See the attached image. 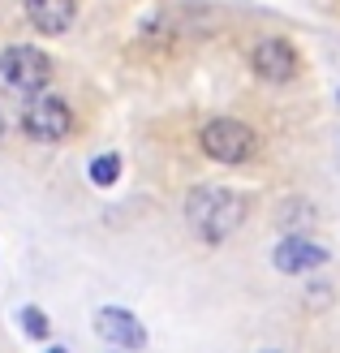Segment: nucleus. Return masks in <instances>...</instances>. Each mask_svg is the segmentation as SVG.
I'll list each match as a JSON object with an SVG mask.
<instances>
[{
    "instance_id": "obj_11",
    "label": "nucleus",
    "mask_w": 340,
    "mask_h": 353,
    "mask_svg": "<svg viewBox=\"0 0 340 353\" xmlns=\"http://www.w3.org/2000/svg\"><path fill=\"white\" fill-rule=\"evenodd\" d=\"M17 319H22V332H26L30 341H48V336H52V323H48V314H43L39 306H26Z\"/></svg>"
},
{
    "instance_id": "obj_9",
    "label": "nucleus",
    "mask_w": 340,
    "mask_h": 353,
    "mask_svg": "<svg viewBox=\"0 0 340 353\" xmlns=\"http://www.w3.org/2000/svg\"><path fill=\"white\" fill-rule=\"evenodd\" d=\"M86 176H91V181L95 185H103V190H108V185H117L121 181V155H95V160H91V168H86Z\"/></svg>"
},
{
    "instance_id": "obj_2",
    "label": "nucleus",
    "mask_w": 340,
    "mask_h": 353,
    "mask_svg": "<svg viewBox=\"0 0 340 353\" xmlns=\"http://www.w3.org/2000/svg\"><path fill=\"white\" fill-rule=\"evenodd\" d=\"M52 82V57H43L30 43H13L0 52V91L13 95H39Z\"/></svg>"
},
{
    "instance_id": "obj_5",
    "label": "nucleus",
    "mask_w": 340,
    "mask_h": 353,
    "mask_svg": "<svg viewBox=\"0 0 340 353\" xmlns=\"http://www.w3.org/2000/svg\"><path fill=\"white\" fill-rule=\"evenodd\" d=\"M328 259H332V254H328L314 237H306V233H284V237L276 241V250H272V263H276V272H280V276L319 272Z\"/></svg>"
},
{
    "instance_id": "obj_7",
    "label": "nucleus",
    "mask_w": 340,
    "mask_h": 353,
    "mask_svg": "<svg viewBox=\"0 0 340 353\" xmlns=\"http://www.w3.org/2000/svg\"><path fill=\"white\" fill-rule=\"evenodd\" d=\"M95 332L117 349H147V327L121 306H99L95 310Z\"/></svg>"
},
{
    "instance_id": "obj_8",
    "label": "nucleus",
    "mask_w": 340,
    "mask_h": 353,
    "mask_svg": "<svg viewBox=\"0 0 340 353\" xmlns=\"http://www.w3.org/2000/svg\"><path fill=\"white\" fill-rule=\"evenodd\" d=\"M78 17V0H26V22L39 34H65Z\"/></svg>"
},
{
    "instance_id": "obj_1",
    "label": "nucleus",
    "mask_w": 340,
    "mask_h": 353,
    "mask_svg": "<svg viewBox=\"0 0 340 353\" xmlns=\"http://www.w3.org/2000/svg\"><path fill=\"white\" fill-rule=\"evenodd\" d=\"M246 220V199L224 185H194L186 199V224L194 237H203L207 245H220L241 228Z\"/></svg>"
},
{
    "instance_id": "obj_4",
    "label": "nucleus",
    "mask_w": 340,
    "mask_h": 353,
    "mask_svg": "<svg viewBox=\"0 0 340 353\" xmlns=\"http://www.w3.org/2000/svg\"><path fill=\"white\" fill-rule=\"evenodd\" d=\"M69 130H74V112H69V103L61 95H30L26 108H22V134L30 143H65Z\"/></svg>"
},
{
    "instance_id": "obj_12",
    "label": "nucleus",
    "mask_w": 340,
    "mask_h": 353,
    "mask_svg": "<svg viewBox=\"0 0 340 353\" xmlns=\"http://www.w3.org/2000/svg\"><path fill=\"white\" fill-rule=\"evenodd\" d=\"M48 353H65V349H48Z\"/></svg>"
},
{
    "instance_id": "obj_6",
    "label": "nucleus",
    "mask_w": 340,
    "mask_h": 353,
    "mask_svg": "<svg viewBox=\"0 0 340 353\" xmlns=\"http://www.w3.org/2000/svg\"><path fill=\"white\" fill-rule=\"evenodd\" d=\"M250 65H254V74L263 78V82H293L297 78V52H293V43H284V39H259L254 43V52H250Z\"/></svg>"
},
{
    "instance_id": "obj_13",
    "label": "nucleus",
    "mask_w": 340,
    "mask_h": 353,
    "mask_svg": "<svg viewBox=\"0 0 340 353\" xmlns=\"http://www.w3.org/2000/svg\"><path fill=\"white\" fill-rule=\"evenodd\" d=\"M0 134H5V121H0Z\"/></svg>"
},
{
    "instance_id": "obj_10",
    "label": "nucleus",
    "mask_w": 340,
    "mask_h": 353,
    "mask_svg": "<svg viewBox=\"0 0 340 353\" xmlns=\"http://www.w3.org/2000/svg\"><path fill=\"white\" fill-rule=\"evenodd\" d=\"M310 224H314V211L301 199H289V207L280 211V228L284 233H301V228H310Z\"/></svg>"
},
{
    "instance_id": "obj_3",
    "label": "nucleus",
    "mask_w": 340,
    "mask_h": 353,
    "mask_svg": "<svg viewBox=\"0 0 340 353\" xmlns=\"http://www.w3.org/2000/svg\"><path fill=\"white\" fill-rule=\"evenodd\" d=\"M199 147H203L216 164H246V160H254V151H259V134L250 130L246 121L211 117L207 125L199 130Z\"/></svg>"
}]
</instances>
